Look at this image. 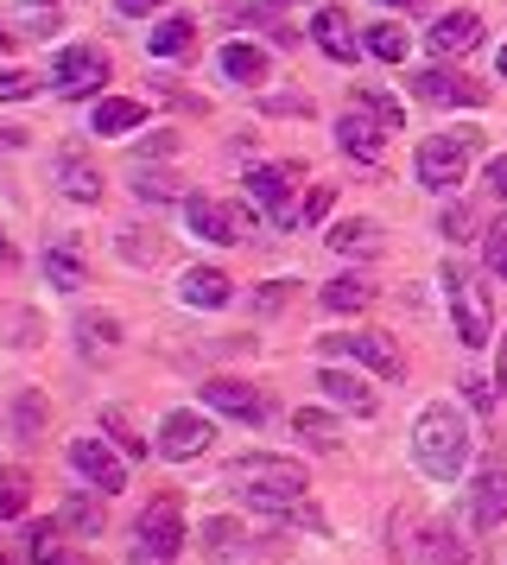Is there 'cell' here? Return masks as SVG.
<instances>
[{"label":"cell","instance_id":"f546056e","mask_svg":"<svg viewBox=\"0 0 507 565\" xmlns=\"http://www.w3.org/2000/svg\"><path fill=\"white\" fill-rule=\"evenodd\" d=\"M317 299H324V311H368L375 306V286L362 280V274H336Z\"/></svg>","mask_w":507,"mask_h":565},{"label":"cell","instance_id":"52a82bcc","mask_svg":"<svg viewBox=\"0 0 507 565\" xmlns=\"http://www.w3.org/2000/svg\"><path fill=\"white\" fill-rule=\"evenodd\" d=\"M133 546H147L159 559H177V546H184V502L177 495H152L140 521H133Z\"/></svg>","mask_w":507,"mask_h":565},{"label":"cell","instance_id":"484cf974","mask_svg":"<svg viewBox=\"0 0 507 565\" xmlns=\"http://www.w3.org/2000/svg\"><path fill=\"white\" fill-rule=\"evenodd\" d=\"M45 280L57 286V292H76V286H83V248H76L71 235L45 242Z\"/></svg>","mask_w":507,"mask_h":565},{"label":"cell","instance_id":"7a4b0ae2","mask_svg":"<svg viewBox=\"0 0 507 565\" xmlns=\"http://www.w3.org/2000/svg\"><path fill=\"white\" fill-rule=\"evenodd\" d=\"M387 553L400 565H456V527L419 509H393L387 514Z\"/></svg>","mask_w":507,"mask_h":565},{"label":"cell","instance_id":"e0dca14e","mask_svg":"<svg viewBox=\"0 0 507 565\" xmlns=\"http://www.w3.org/2000/svg\"><path fill=\"white\" fill-rule=\"evenodd\" d=\"M311 39H317V52H324L330 64H355V52H362V39H355V26H349V13H343V7H317Z\"/></svg>","mask_w":507,"mask_h":565},{"label":"cell","instance_id":"836d02e7","mask_svg":"<svg viewBox=\"0 0 507 565\" xmlns=\"http://www.w3.org/2000/svg\"><path fill=\"white\" fill-rule=\"evenodd\" d=\"M248 546V534H241V521H228V514H216V521H203V553L209 559H235Z\"/></svg>","mask_w":507,"mask_h":565},{"label":"cell","instance_id":"681fc988","mask_svg":"<svg viewBox=\"0 0 507 565\" xmlns=\"http://www.w3.org/2000/svg\"><path fill=\"white\" fill-rule=\"evenodd\" d=\"M115 7H121V13H133V20H140V13H152V7H165V0H115Z\"/></svg>","mask_w":507,"mask_h":565},{"label":"cell","instance_id":"f907efd6","mask_svg":"<svg viewBox=\"0 0 507 565\" xmlns=\"http://www.w3.org/2000/svg\"><path fill=\"white\" fill-rule=\"evenodd\" d=\"M495 387L507 394V337H501V350H495Z\"/></svg>","mask_w":507,"mask_h":565},{"label":"cell","instance_id":"3957f363","mask_svg":"<svg viewBox=\"0 0 507 565\" xmlns=\"http://www.w3.org/2000/svg\"><path fill=\"white\" fill-rule=\"evenodd\" d=\"M482 134L476 128H451V134H431V140H419V184H425L431 198H451L456 184L470 179V159H476Z\"/></svg>","mask_w":507,"mask_h":565},{"label":"cell","instance_id":"277c9868","mask_svg":"<svg viewBox=\"0 0 507 565\" xmlns=\"http://www.w3.org/2000/svg\"><path fill=\"white\" fill-rule=\"evenodd\" d=\"M444 299H451L456 337H463L470 350H482V343L495 337V306H488V286H482L476 274H463V267H444Z\"/></svg>","mask_w":507,"mask_h":565},{"label":"cell","instance_id":"d590c367","mask_svg":"<svg viewBox=\"0 0 507 565\" xmlns=\"http://www.w3.org/2000/svg\"><path fill=\"white\" fill-rule=\"evenodd\" d=\"M25 509H32V483H25V470L0 463V521H20Z\"/></svg>","mask_w":507,"mask_h":565},{"label":"cell","instance_id":"ffe728a7","mask_svg":"<svg viewBox=\"0 0 507 565\" xmlns=\"http://www.w3.org/2000/svg\"><path fill=\"white\" fill-rule=\"evenodd\" d=\"M57 191H64L71 204H101V172L76 153V147H64V153H57Z\"/></svg>","mask_w":507,"mask_h":565},{"label":"cell","instance_id":"1f68e13d","mask_svg":"<svg viewBox=\"0 0 507 565\" xmlns=\"http://www.w3.org/2000/svg\"><path fill=\"white\" fill-rule=\"evenodd\" d=\"M355 108H368V115H375L387 134L406 128V103L393 96V89H380V83H362V89H355Z\"/></svg>","mask_w":507,"mask_h":565},{"label":"cell","instance_id":"8992f818","mask_svg":"<svg viewBox=\"0 0 507 565\" xmlns=\"http://www.w3.org/2000/svg\"><path fill=\"white\" fill-rule=\"evenodd\" d=\"M184 223L197 242H216V248H235V242H248L254 216L241 204H216V198H184Z\"/></svg>","mask_w":507,"mask_h":565},{"label":"cell","instance_id":"7bdbcfd3","mask_svg":"<svg viewBox=\"0 0 507 565\" xmlns=\"http://www.w3.org/2000/svg\"><path fill=\"white\" fill-rule=\"evenodd\" d=\"M285 299H292V280H267L260 292H254V311H279Z\"/></svg>","mask_w":507,"mask_h":565},{"label":"cell","instance_id":"8fae6325","mask_svg":"<svg viewBox=\"0 0 507 565\" xmlns=\"http://www.w3.org/2000/svg\"><path fill=\"white\" fill-rule=\"evenodd\" d=\"M292 179L299 166H254L248 172V204H260L279 230H299V210H292Z\"/></svg>","mask_w":507,"mask_h":565},{"label":"cell","instance_id":"5bb4252c","mask_svg":"<svg viewBox=\"0 0 507 565\" xmlns=\"http://www.w3.org/2000/svg\"><path fill=\"white\" fill-rule=\"evenodd\" d=\"M336 147L349 159H362V166H380V153H387V128H380L368 108H349V115H336Z\"/></svg>","mask_w":507,"mask_h":565},{"label":"cell","instance_id":"9c48e42d","mask_svg":"<svg viewBox=\"0 0 507 565\" xmlns=\"http://www.w3.org/2000/svg\"><path fill=\"white\" fill-rule=\"evenodd\" d=\"M71 470L101 495H121L127 489V458L108 445V438H71Z\"/></svg>","mask_w":507,"mask_h":565},{"label":"cell","instance_id":"6da1fadb","mask_svg":"<svg viewBox=\"0 0 507 565\" xmlns=\"http://www.w3.org/2000/svg\"><path fill=\"white\" fill-rule=\"evenodd\" d=\"M412 463L425 470L431 483H456L470 463V426L456 407H425L412 419Z\"/></svg>","mask_w":507,"mask_h":565},{"label":"cell","instance_id":"74e56055","mask_svg":"<svg viewBox=\"0 0 507 565\" xmlns=\"http://www.w3.org/2000/svg\"><path fill=\"white\" fill-rule=\"evenodd\" d=\"M121 260H133V267H159V255H165V242L159 235H147V230H121Z\"/></svg>","mask_w":507,"mask_h":565},{"label":"cell","instance_id":"e575fe53","mask_svg":"<svg viewBox=\"0 0 507 565\" xmlns=\"http://www.w3.org/2000/svg\"><path fill=\"white\" fill-rule=\"evenodd\" d=\"M45 419H51L45 394H39V387H20V394H13V433L39 438V433H45Z\"/></svg>","mask_w":507,"mask_h":565},{"label":"cell","instance_id":"cb8c5ba5","mask_svg":"<svg viewBox=\"0 0 507 565\" xmlns=\"http://www.w3.org/2000/svg\"><path fill=\"white\" fill-rule=\"evenodd\" d=\"M191 45H197V20H191V13H165V20L147 32V52L152 57H184Z\"/></svg>","mask_w":507,"mask_h":565},{"label":"cell","instance_id":"d4e9b609","mask_svg":"<svg viewBox=\"0 0 507 565\" xmlns=\"http://www.w3.org/2000/svg\"><path fill=\"white\" fill-rule=\"evenodd\" d=\"M57 527H71V534H83V540H96L101 527H108V514H101V489H76V495H64V509H57Z\"/></svg>","mask_w":507,"mask_h":565},{"label":"cell","instance_id":"9f6ffc18","mask_svg":"<svg viewBox=\"0 0 507 565\" xmlns=\"http://www.w3.org/2000/svg\"><path fill=\"white\" fill-rule=\"evenodd\" d=\"M495 71H501V77H507V45H501V57H495Z\"/></svg>","mask_w":507,"mask_h":565},{"label":"cell","instance_id":"2e32d148","mask_svg":"<svg viewBox=\"0 0 507 565\" xmlns=\"http://www.w3.org/2000/svg\"><path fill=\"white\" fill-rule=\"evenodd\" d=\"M203 401L216 413H228V419H248V426H260L267 419V394L248 382H235V375H216V382H203Z\"/></svg>","mask_w":507,"mask_h":565},{"label":"cell","instance_id":"7c38bea8","mask_svg":"<svg viewBox=\"0 0 507 565\" xmlns=\"http://www.w3.org/2000/svg\"><path fill=\"white\" fill-rule=\"evenodd\" d=\"M412 96H419V103H431V108H482V103H488V89H482L476 77L444 71V64L419 71V77H412Z\"/></svg>","mask_w":507,"mask_h":565},{"label":"cell","instance_id":"816d5d0a","mask_svg":"<svg viewBox=\"0 0 507 565\" xmlns=\"http://www.w3.org/2000/svg\"><path fill=\"white\" fill-rule=\"evenodd\" d=\"M127 565H172V559H159V553H147V546H133V553H127Z\"/></svg>","mask_w":507,"mask_h":565},{"label":"cell","instance_id":"f1b7e54d","mask_svg":"<svg viewBox=\"0 0 507 565\" xmlns=\"http://www.w3.org/2000/svg\"><path fill=\"white\" fill-rule=\"evenodd\" d=\"M101 433H108V445H115L121 458H133V463L152 451L147 438H140V426H133V413H127V407H101Z\"/></svg>","mask_w":507,"mask_h":565},{"label":"cell","instance_id":"5b68a950","mask_svg":"<svg viewBox=\"0 0 507 565\" xmlns=\"http://www.w3.org/2000/svg\"><path fill=\"white\" fill-rule=\"evenodd\" d=\"M324 356L336 362H362V369H375L380 382H400L406 375V356H400V343L393 337H380V331H343V337H324Z\"/></svg>","mask_w":507,"mask_h":565},{"label":"cell","instance_id":"bcb514c9","mask_svg":"<svg viewBox=\"0 0 507 565\" xmlns=\"http://www.w3.org/2000/svg\"><path fill=\"white\" fill-rule=\"evenodd\" d=\"M267 115H311V96H267Z\"/></svg>","mask_w":507,"mask_h":565},{"label":"cell","instance_id":"4dcf8cb0","mask_svg":"<svg viewBox=\"0 0 507 565\" xmlns=\"http://www.w3.org/2000/svg\"><path fill=\"white\" fill-rule=\"evenodd\" d=\"M13 26L25 39H51V32L64 26V7L57 0H13Z\"/></svg>","mask_w":507,"mask_h":565},{"label":"cell","instance_id":"d6a6232c","mask_svg":"<svg viewBox=\"0 0 507 565\" xmlns=\"http://www.w3.org/2000/svg\"><path fill=\"white\" fill-rule=\"evenodd\" d=\"M406 45H412V39H406V26H393V20H375V26L362 32V52L380 57V64H400Z\"/></svg>","mask_w":507,"mask_h":565},{"label":"cell","instance_id":"f5cc1de1","mask_svg":"<svg viewBox=\"0 0 507 565\" xmlns=\"http://www.w3.org/2000/svg\"><path fill=\"white\" fill-rule=\"evenodd\" d=\"M380 7H406V13H419V7H425V0H380Z\"/></svg>","mask_w":507,"mask_h":565},{"label":"cell","instance_id":"60d3db41","mask_svg":"<svg viewBox=\"0 0 507 565\" xmlns=\"http://www.w3.org/2000/svg\"><path fill=\"white\" fill-rule=\"evenodd\" d=\"M330 204H336V191H330V184H311V198L299 204V223H324Z\"/></svg>","mask_w":507,"mask_h":565},{"label":"cell","instance_id":"8d00e7d4","mask_svg":"<svg viewBox=\"0 0 507 565\" xmlns=\"http://www.w3.org/2000/svg\"><path fill=\"white\" fill-rule=\"evenodd\" d=\"M25 559L32 565H64L71 559V553L57 546V521H32V527H25Z\"/></svg>","mask_w":507,"mask_h":565},{"label":"cell","instance_id":"d6986e66","mask_svg":"<svg viewBox=\"0 0 507 565\" xmlns=\"http://www.w3.org/2000/svg\"><path fill=\"white\" fill-rule=\"evenodd\" d=\"M177 299L197 311H223L228 299H235V280H228L223 267H191L184 280H177Z\"/></svg>","mask_w":507,"mask_h":565},{"label":"cell","instance_id":"ee69618b","mask_svg":"<svg viewBox=\"0 0 507 565\" xmlns=\"http://www.w3.org/2000/svg\"><path fill=\"white\" fill-rule=\"evenodd\" d=\"M463 394H470V407H476V413H495V401H501V387H488L482 375H470V382H463Z\"/></svg>","mask_w":507,"mask_h":565},{"label":"cell","instance_id":"f6af8a7d","mask_svg":"<svg viewBox=\"0 0 507 565\" xmlns=\"http://www.w3.org/2000/svg\"><path fill=\"white\" fill-rule=\"evenodd\" d=\"M470 230H476V216H470L463 204L444 210V235H451V242H470Z\"/></svg>","mask_w":507,"mask_h":565},{"label":"cell","instance_id":"11a10c76","mask_svg":"<svg viewBox=\"0 0 507 565\" xmlns=\"http://www.w3.org/2000/svg\"><path fill=\"white\" fill-rule=\"evenodd\" d=\"M13 39H20V32H7V26H0V52H7V45H13Z\"/></svg>","mask_w":507,"mask_h":565},{"label":"cell","instance_id":"83f0119b","mask_svg":"<svg viewBox=\"0 0 507 565\" xmlns=\"http://www.w3.org/2000/svg\"><path fill=\"white\" fill-rule=\"evenodd\" d=\"M216 64H223V77L228 83H267V52H260V45H241V39H235V45H223V57H216Z\"/></svg>","mask_w":507,"mask_h":565},{"label":"cell","instance_id":"30bf717a","mask_svg":"<svg viewBox=\"0 0 507 565\" xmlns=\"http://www.w3.org/2000/svg\"><path fill=\"white\" fill-rule=\"evenodd\" d=\"M209 438H216V426L203 419V413H191V407H172L165 419H159V458H172V463H191V458H203L209 451Z\"/></svg>","mask_w":507,"mask_h":565},{"label":"cell","instance_id":"ab89813d","mask_svg":"<svg viewBox=\"0 0 507 565\" xmlns=\"http://www.w3.org/2000/svg\"><path fill=\"white\" fill-rule=\"evenodd\" d=\"M39 89V77L32 71H0V103H25Z\"/></svg>","mask_w":507,"mask_h":565},{"label":"cell","instance_id":"603a6c76","mask_svg":"<svg viewBox=\"0 0 507 565\" xmlns=\"http://www.w3.org/2000/svg\"><path fill=\"white\" fill-rule=\"evenodd\" d=\"M324 242L336 248V255L368 260V255H380V223H368V216H343V223H330Z\"/></svg>","mask_w":507,"mask_h":565},{"label":"cell","instance_id":"b9f144b4","mask_svg":"<svg viewBox=\"0 0 507 565\" xmlns=\"http://www.w3.org/2000/svg\"><path fill=\"white\" fill-rule=\"evenodd\" d=\"M488 267L507 280V216L501 223H488Z\"/></svg>","mask_w":507,"mask_h":565},{"label":"cell","instance_id":"6f0895ef","mask_svg":"<svg viewBox=\"0 0 507 565\" xmlns=\"http://www.w3.org/2000/svg\"><path fill=\"white\" fill-rule=\"evenodd\" d=\"M260 7H285V0H260Z\"/></svg>","mask_w":507,"mask_h":565},{"label":"cell","instance_id":"f35d334b","mask_svg":"<svg viewBox=\"0 0 507 565\" xmlns=\"http://www.w3.org/2000/svg\"><path fill=\"white\" fill-rule=\"evenodd\" d=\"M133 191H140L147 204H172V198H184V191H177V179H172V172H147V166L133 172Z\"/></svg>","mask_w":507,"mask_h":565},{"label":"cell","instance_id":"44dd1931","mask_svg":"<svg viewBox=\"0 0 507 565\" xmlns=\"http://www.w3.org/2000/svg\"><path fill=\"white\" fill-rule=\"evenodd\" d=\"M147 121V103H133V96H101L96 115H89V134H101V140H121V134H133Z\"/></svg>","mask_w":507,"mask_h":565},{"label":"cell","instance_id":"ac0fdd59","mask_svg":"<svg viewBox=\"0 0 507 565\" xmlns=\"http://www.w3.org/2000/svg\"><path fill=\"white\" fill-rule=\"evenodd\" d=\"M425 45H431V57H463V52H476V45H482V20L470 13V7H456V13H444V20L425 32Z\"/></svg>","mask_w":507,"mask_h":565},{"label":"cell","instance_id":"db71d44e","mask_svg":"<svg viewBox=\"0 0 507 565\" xmlns=\"http://www.w3.org/2000/svg\"><path fill=\"white\" fill-rule=\"evenodd\" d=\"M7 260H13V242H7V235H0V267H7Z\"/></svg>","mask_w":507,"mask_h":565},{"label":"cell","instance_id":"7dc6e473","mask_svg":"<svg viewBox=\"0 0 507 565\" xmlns=\"http://www.w3.org/2000/svg\"><path fill=\"white\" fill-rule=\"evenodd\" d=\"M488 191H495V198H507V153L488 159Z\"/></svg>","mask_w":507,"mask_h":565},{"label":"cell","instance_id":"ba28073f","mask_svg":"<svg viewBox=\"0 0 507 565\" xmlns=\"http://www.w3.org/2000/svg\"><path fill=\"white\" fill-rule=\"evenodd\" d=\"M51 77H57V96H71V103L101 96V83H108V52H96V45H64L57 64H51Z\"/></svg>","mask_w":507,"mask_h":565},{"label":"cell","instance_id":"4fadbf2b","mask_svg":"<svg viewBox=\"0 0 507 565\" xmlns=\"http://www.w3.org/2000/svg\"><path fill=\"white\" fill-rule=\"evenodd\" d=\"M470 521L476 527H501L507 521V458H482L476 483H470Z\"/></svg>","mask_w":507,"mask_h":565},{"label":"cell","instance_id":"c3c4849f","mask_svg":"<svg viewBox=\"0 0 507 565\" xmlns=\"http://www.w3.org/2000/svg\"><path fill=\"white\" fill-rule=\"evenodd\" d=\"M172 147H177L172 134H152L147 147H140V159H165V153H172Z\"/></svg>","mask_w":507,"mask_h":565},{"label":"cell","instance_id":"9a60e30c","mask_svg":"<svg viewBox=\"0 0 507 565\" xmlns=\"http://www.w3.org/2000/svg\"><path fill=\"white\" fill-rule=\"evenodd\" d=\"M317 387H324V401H330V407L355 413V419H368V413L380 407V401H375V387L362 382L355 369H336V362H324V369H317Z\"/></svg>","mask_w":507,"mask_h":565},{"label":"cell","instance_id":"7402d4cb","mask_svg":"<svg viewBox=\"0 0 507 565\" xmlns=\"http://www.w3.org/2000/svg\"><path fill=\"white\" fill-rule=\"evenodd\" d=\"M76 350L83 356H115L121 350V318L115 311H83L76 318Z\"/></svg>","mask_w":507,"mask_h":565},{"label":"cell","instance_id":"4316f807","mask_svg":"<svg viewBox=\"0 0 507 565\" xmlns=\"http://www.w3.org/2000/svg\"><path fill=\"white\" fill-rule=\"evenodd\" d=\"M292 433H299L311 451H336V445H343V426H336V413H324V407H299L292 413Z\"/></svg>","mask_w":507,"mask_h":565}]
</instances>
